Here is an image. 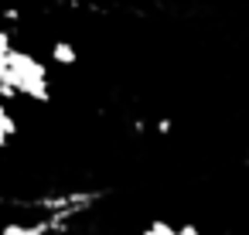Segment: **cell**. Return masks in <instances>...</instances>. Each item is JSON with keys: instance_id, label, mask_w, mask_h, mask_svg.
Returning <instances> with one entry per match:
<instances>
[{"instance_id": "cell-1", "label": "cell", "mask_w": 249, "mask_h": 235, "mask_svg": "<svg viewBox=\"0 0 249 235\" xmlns=\"http://www.w3.org/2000/svg\"><path fill=\"white\" fill-rule=\"evenodd\" d=\"M7 85H14L24 99L35 102H48L52 99V85H48V68L31 55V51H11L7 58Z\"/></svg>"}, {"instance_id": "cell-2", "label": "cell", "mask_w": 249, "mask_h": 235, "mask_svg": "<svg viewBox=\"0 0 249 235\" xmlns=\"http://www.w3.org/2000/svg\"><path fill=\"white\" fill-rule=\"evenodd\" d=\"M0 235H52L48 232V221H31V225H21V221H7L4 228H0Z\"/></svg>"}, {"instance_id": "cell-3", "label": "cell", "mask_w": 249, "mask_h": 235, "mask_svg": "<svg viewBox=\"0 0 249 235\" xmlns=\"http://www.w3.org/2000/svg\"><path fill=\"white\" fill-rule=\"evenodd\" d=\"M52 62H55V65H62V68L75 65V62H79L75 45H72V41H55V45H52Z\"/></svg>"}, {"instance_id": "cell-4", "label": "cell", "mask_w": 249, "mask_h": 235, "mask_svg": "<svg viewBox=\"0 0 249 235\" xmlns=\"http://www.w3.org/2000/svg\"><path fill=\"white\" fill-rule=\"evenodd\" d=\"M0 133H7V136H14V133H18V119L11 116L7 102H0Z\"/></svg>"}, {"instance_id": "cell-5", "label": "cell", "mask_w": 249, "mask_h": 235, "mask_svg": "<svg viewBox=\"0 0 249 235\" xmlns=\"http://www.w3.org/2000/svg\"><path fill=\"white\" fill-rule=\"evenodd\" d=\"M140 235H178V228L171 225V221H164V218H157V221H150Z\"/></svg>"}, {"instance_id": "cell-6", "label": "cell", "mask_w": 249, "mask_h": 235, "mask_svg": "<svg viewBox=\"0 0 249 235\" xmlns=\"http://www.w3.org/2000/svg\"><path fill=\"white\" fill-rule=\"evenodd\" d=\"M0 21H7V24H21V7H7L4 14H0Z\"/></svg>"}, {"instance_id": "cell-7", "label": "cell", "mask_w": 249, "mask_h": 235, "mask_svg": "<svg viewBox=\"0 0 249 235\" xmlns=\"http://www.w3.org/2000/svg\"><path fill=\"white\" fill-rule=\"evenodd\" d=\"M171 130H174V123H171L167 116H164V119H157V133H160V136H167Z\"/></svg>"}, {"instance_id": "cell-8", "label": "cell", "mask_w": 249, "mask_h": 235, "mask_svg": "<svg viewBox=\"0 0 249 235\" xmlns=\"http://www.w3.org/2000/svg\"><path fill=\"white\" fill-rule=\"evenodd\" d=\"M178 235H201V228L188 221V225H178Z\"/></svg>"}, {"instance_id": "cell-9", "label": "cell", "mask_w": 249, "mask_h": 235, "mask_svg": "<svg viewBox=\"0 0 249 235\" xmlns=\"http://www.w3.org/2000/svg\"><path fill=\"white\" fill-rule=\"evenodd\" d=\"M7 140H11L7 133H0V150H4V147H7Z\"/></svg>"}, {"instance_id": "cell-10", "label": "cell", "mask_w": 249, "mask_h": 235, "mask_svg": "<svg viewBox=\"0 0 249 235\" xmlns=\"http://www.w3.org/2000/svg\"><path fill=\"white\" fill-rule=\"evenodd\" d=\"M4 201H7V198H4V194H0V204H4Z\"/></svg>"}]
</instances>
